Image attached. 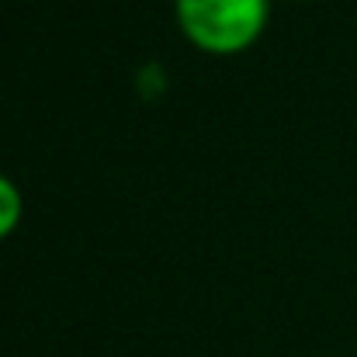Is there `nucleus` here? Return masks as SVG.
<instances>
[{
    "label": "nucleus",
    "instance_id": "obj_2",
    "mask_svg": "<svg viewBox=\"0 0 357 357\" xmlns=\"http://www.w3.org/2000/svg\"><path fill=\"white\" fill-rule=\"evenodd\" d=\"M21 219H24V198H21V188H17L7 174H0V239L14 236L17 226H21Z\"/></svg>",
    "mask_w": 357,
    "mask_h": 357
},
{
    "label": "nucleus",
    "instance_id": "obj_1",
    "mask_svg": "<svg viewBox=\"0 0 357 357\" xmlns=\"http://www.w3.org/2000/svg\"><path fill=\"white\" fill-rule=\"evenodd\" d=\"M181 35L205 56H239L260 42L271 0H174Z\"/></svg>",
    "mask_w": 357,
    "mask_h": 357
}]
</instances>
